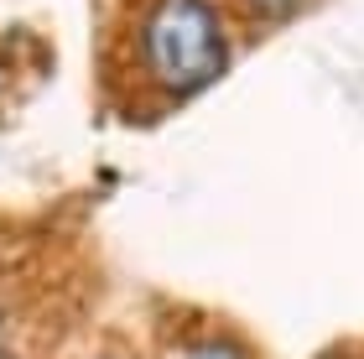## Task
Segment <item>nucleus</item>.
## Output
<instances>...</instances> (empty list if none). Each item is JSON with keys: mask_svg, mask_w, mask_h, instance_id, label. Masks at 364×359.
Listing matches in <instances>:
<instances>
[{"mask_svg": "<svg viewBox=\"0 0 364 359\" xmlns=\"http://www.w3.org/2000/svg\"><path fill=\"white\" fill-rule=\"evenodd\" d=\"M99 359H120V354H99Z\"/></svg>", "mask_w": 364, "mask_h": 359, "instance_id": "6", "label": "nucleus"}, {"mask_svg": "<svg viewBox=\"0 0 364 359\" xmlns=\"http://www.w3.org/2000/svg\"><path fill=\"white\" fill-rule=\"evenodd\" d=\"M136 58L146 78L172 100L208 89L235 58L224 0H151L136 26Z\"/></svg>", "mask_w": 364, "mask_h": 359, "instance_id": "1", "label": "nucleus"}, {"mask_svg": "<svg viewBox=\"0 0 364 359\" xmlns=\"http://www.w3.org/2000/svg\"><path fill=\"white\" fill-rule=\"evenodd\" d=\"M296 6H302V0H235V11L250 26H276V21H287Z\"/></svg>", "mask_w": 364, "mask_h": 359, "instance_id": "3", "label": "nucleus"}, {"mask_svg": "<svg viewBox=\"0 0 364 359\" xmlns=\"http://www.w3.org/2000/svg\"><path fill=\"white\" fill-rule=\"evenodd\" d=\"M182 359H250V344H245L240 333L213 328V333H198L193 344L182 349Z\"/></svg>", "mask_w": 364, "mask_h": 359, "instance_id": "2", "label": "nucleus"}, {"mask_svg": "<svg viewBox=\"0 0 364 359\" xmlns=\"http://www.w3.org/2000/svg\"><path fill=\"white\" fill-rule=\"evenodd\" d=\"M0 359H16V354H11V349H0Z\"/></svg>", "mask_w": 364, "mask_h": 359, "instance_id": "5", "label": "nucleus"}, {"mask_svg": "<svg viewBox=\"0 0 364 359\" xmlns=\"http://www.w3.org/2000/svg\"><path fill=\"white\" fill-rule=\"evenodd\" d=\"M318 359H364L359 349H328V354H318Z\"/></svg>", "mask_w": 364, "mask_h": 359, "instance_id": "4", "label": "nucleus"}]
</instances>
